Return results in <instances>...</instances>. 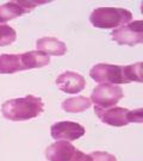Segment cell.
I'll return each mask as SVG.
<instances>
[{"label": "cell", "instance_id": "1", "mask_svg": "<svg viewBox=\"0 0 143 161\" xmlns=\"http://www.w3.org/2000/svg\"><path fill=\"white\" fill-rule=\"evenodd\" d=\"M44 110L43 100L35 96H26L6 100L1 106L3 116L10 121H28L41 115Z\"/></svg>", "mask_w": 143, "mask_h": 161}, {"label": "cell", "instance_id": "2", "mask_svg": "<svg viewBox=\"0 0 143 161\" xmlns=\"http://www.w3.org/2000/svg\"><path fill=\"white\" fill-rule=\"evenodd\" d=\"M132 19V13L120 7H99L90 16V22L98 29H117Z\"/></svg>", "mask_w": 143, "mask_h": 161}, {"label": "cell", "instance_id": "3", "mask_svg": "<svg viewBox=\"0 0 143 161\" xmlns=\"http://www.w3.org/2000/svg\"><path fill=\"white\" fill-rule=\"evenodd\" d=\"M94 112L100 121L111 127H124L130 122L142 123V109L130 111L124 108H117V106H112L109 109L94 108Z\"/></svg>", "mask_w": 143, "mask_h": 161}, {"label": "cell", "instance_id": "4", "mask_svg": "<svg viewBox=\"0 0 143 161\" xmlns=\"http://www.w3.org/2000/svg\"><path fill=\"white\" fill-rule=\"evenodd\" d=\"M90 75L97 82L111 84V85L128 84L125 75V66L98 64L92 67V69L90 70Z\"/></svg>", "mask_w": 143, "mask_h": 161}, {"label": "cell", "instance_id": "5", "mask_svg": "<svg viewBox=\"0 0 143 161\" xmlns=\"http://www.w3.org/2000/svg\"><path fill=\"white\" fill-rule=\"evenodd\" d=\"M48 161H92L90 155L76 149L67 141H57L46 150Z\"/></svg>", "mask_w": 143, "mask_h": 161}, {"label": "cell", "instance_id": "6", "mask_svg": "<svg viewBox=\"0 0 143 161\" xmlns=\"http://www.w3.org/2000/svg\"><path fill=\"white\" fill-rule=\"evenodd\" d=\"M123 97L124 94L120 86L111 84H100L92 91L91 100L96 104V108L109 109L114 106Z\"/></svg>", "mask_w": 143, "mask_h": 161}, {"label": "cell", "instance_id": "7", "mask_svg": "<svg viewBox=\"0 0 143 161\" xmlns=\"http://www.w3.org/2000/svg\"><path fill=\"white\" fill-rule=\"evenodd\" d=\"M111 37L120 46H136L143 42V23L136 20L122 25L111 32Z\"/></svg>", "mask_w": 143, "mask_h": 161}, {"label": "cell", "instance_id": "8", "mask_svg": "<svg viewBox=\"0 0 143 161\" xmlns=\"http://www.w3.org/2000/svg\"><path fill=\"white\" fill-rule=\"evenodd\" d=\"M52 137L58 141H75L85 135V128L70 121L57 122L50 128Z\"/></svg>", "mask_w": 143, "mask_h": 161}, {"label": "cell", "instance_id": "9", "mask_svg": "<svg viewBox=\"0 0 143 161\" xmlns=\"http://www.w3.org/2000/svg\"><path fill=\"white\" fill-rule=\"evenodd\" d=\"M43 1H10L0 6V24L32 11L36 6L43 5Z\"/></svg>", "mask_w": 143, "mask_h": 161}, {"label": "cell", "instance_id": "10", "mask_svg": "<svg viewBox=\"0 0 143 161\" xmlns=\"http://www.w3.org/2000/svg\"><path fill=\"white\" fill-rule=\"evenodd\" d=\"M56 85L58 90L68 94H75L81 92L86 85L85 78L75 72H64L60 74L56 79Z\"/></svg>", "mask_w": 143, "mask_h": 161}, {"label": "cell", "instance_id": "11", "mask_svg": "<svg viewBox=\"0 0 143 161\" xmlns=\"http://www.w3.org/2000/svg\"><path fill=\"white\" fill-rule=\"evenodd\" d=\"M37 50L46 55H54V56H62L67 52V47L61 41L54 37H42L36 42Z\"/></svg>", "mask_w": 143, "mask_h": 161}, {"label": "cell", "instance_id": "12", "mask_svg": "<svg viewBox=\"0 0 143 161\" xmlns=\"http://www.w3.org/2000/svg\"><path fill=\"white\" fill-rule=\"evenodd\" d=\"M50 62V56H48L38 50H31L20 54V64L22 70L34 68H42Z\"/></svg>", "mask_w": 143, "mask_h": 161}, {"label": "cell", "instance_id": "13", "mask_svg": "<svg viewBox=\"0 0 143 161\" xmlns=\"http://www.w3.org/2000/svg\"><path fill=\"white\" fill-rule=\"evenodd\" d=\"M22 70L20 54L0 55V74H13Z\"/></svg>", "mask_w": 143, "mask_h": 161}, {"label": "cell", "instance_id": "14", "mask_svg": "<svg viewBox=\"0 0 143 161\" xmlns=\"http://www.w3.org/2000/svg\"><path fill=\"white\" fill-rule=\"evenodd\" d=\"M91 108V100L86 97H74L63 100L62 109L66 112H82Z\"/></svg>", "mask_w": 143, "mask_h": 161}, {"label": "cell", "instance_id": "15", "mask_svg": "<svg viewBox=\"0 0 143 161\" xmlns=\"http://www.w3.org/2000/svg\"><path fill=\"white\" fill-rule=\"evenodd\" d=\"M17 38V32L10 25L0 24V47H5L13 43Z\"/></svg>", "mask_w": 143, "mask_h": 161}, {"label": "cell", "instance_id": "16", "mask_svg": "<svg viewBox=\"0 0 143 161\" xmlns=\"http://www.w3.org/2000/svg\"><path fill=\"white\" fill-rule=\"evenodd\" d=\"M142 66H143L142 62H137V64L125 66V75H126V79H128V82H131V81L142 82L143 81Z\"/></svg>", "mask_w": 143, "mask_h": 161}, {"label": "cell", "instance_id": "17", "mask_svg": "<svg viewBox=\"0 0 143 161\" xmlns=\"http://www.w3.org/2000/svg\"><path fill=\"white\" fill-rule=\"evenodd\" d=\"M90 158H91L92 161H117L116 156L112 155V154H109L106 152H92L90 154Z\"/></svg>", "mask_w": 143, "mask_h": 161}]
</instances>
